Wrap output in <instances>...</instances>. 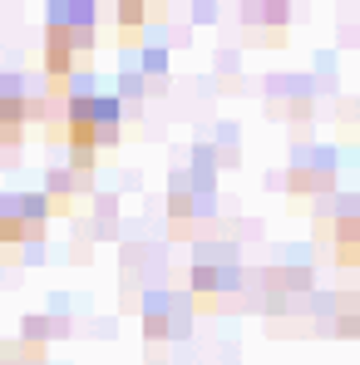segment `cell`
Instances as JSON below:
<instances>
[{"label":"cell","mask_w":360,"mask_h":365,"mask_svg":"<svg viewBox=\"0 0 360 365\" xmlns=\"http://www.w3.org/2000/svg\"><path fill=\"white\" fill-rule=\"evenodd\" d=\"M69 123H74V143L79 148L114 143L119 138V99L94 94V89H79L74 104H69Z\"/></svg>","instance_id":"1"},{"label":"cell","mask_w":360,"mask_h":365,"mask_svg":"<svg viewBox=\"0 0 360 365\" xmlns=\"http://www.w3.org/2000/svg\"><path fill=\"white\" fill-rule=\"evenodd\" d=\"M237 272L232 267H192V287L197 292H217V287H232Z\"/></svg>","instance_id":"3"},{"label":"cell","mask_w":360,"mask_h":365,"mask_svg":"<svg viewBox=\"0 0 360 365\" xmlns=\"http://www.w3.org/2000/svg\"><path fill=\"white\" fill-rule=\"evenodd\" d=\"M143 64H148L153 74H163V64H168V55H163V50H148V55H143Z\"/></svg>","instance_id":"4"},{"label":"cell","mask_w":360,"mask_h":365,"mask_svg":"<svg viewBox=\"0 0 360 365\" xmlns=\"http://www.w3.org/2000/svg\"><path fill=\"white\" fill-rule=\"evenodd\" d=\"M45 192H15L0 202V237H25L45 222Z\"/></svg>","instance_id":"2"}]
</instances>
